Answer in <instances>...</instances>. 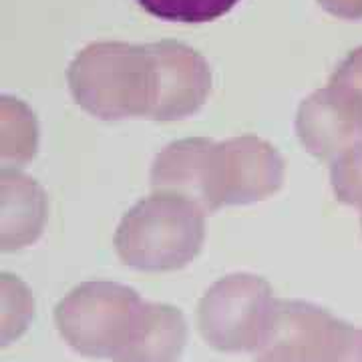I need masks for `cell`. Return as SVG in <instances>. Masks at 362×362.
Segmentation results:
<instances>
[{"label":"cell","instance_id":"obj_1","mask_svg":"<svg viewBox=\"0 0 362 362\" xmlns=\"http://www.w3.org/2000/svg\"><path fill=\"white\" fill-rule=\"evenodd\" d=\"M69 87L75 101L99 119H151L157 97L151 45L93 42L69 66Z\"/></svg>","mask_w":362,"mask_h":362},{"label":"cell","instance_id":"obj_2","mask_svg":"<svg viewBox=\"0 0 362 362\" xmlns=\"http://www.w3.org/2000/svg\"><path fill=\"white\" fill-rule=\"evenodd\" d=\"M206 216L192 199L156 192L131 207L119 223L117 254L135 270H181L204 247Z\"/></svg>","mask_w":362,"mask_h":362},{"label":"cell","instance_id":"obj_3","mask_svg":"<svg viewBox=\"0 0 362 362\" xmlns=\"http://www.w3.org/2000/svg\"><path fill=\"white\" fill-rule=\"evenodd\" d=\"M284 183V159L270 143L244 135L228 141L199 137L192 199L206 214L274 195Z\"/></svg>","mask_w":362,"mask_h":362},{"label":"cell","instance_id":"obj_4","mask_svg":"<svg viewBox=\"0 0 362 362\" xmlns=\"http://www.w3.org/2000/svg\"><path fill=\"white\" fill-rule=\"evenodd\" d=\"M143 308L145 300L133 288L97 280L77 286L57 304L54 324L75 352L115 361L135 334Z\"/></svg>","mask_w":362,"mask_h":362},{"label":"cell","instance_id":"obj_5","mask_svg":"<svg viewBox=\"0 0 362 362\" xmlns=\"http://www.w3.org/2000/svg\"><path fill=\"white\" fill-rule=\"evenodd\" d=\"M254 362H362V328L310 302L278 300Z\"/></svg>","mask_w":362,"mask_h":362},{"label":"cell","instance_id":"obj_6","mask_svg":"<svg viewBox=\"0 0 362 362\" xmlns=\"http://www.w3.org/2000/svg\"><path fill=\"white\" fill-rule=\"evenodd\" d=\"M278 300L254 274H232L209 286L197 308L199 332L221 352H256L268 337Z\"/></svg>","mask_w":362,"mask_h":362},{"label":"cell","instance_id":"obj_7","mask_svg":"<svg viewBox=\"0 0 362 362\" xmlns=\"http://www.w3.org/2000/svg\"><path fill=\"white\" fill-rule=\"evenodd\" d=\"M157 69V97L151 119L177 121L197 113L211 90V69L187 45L175 40L151 42Z\"/></svg>","mask_w":362,"mask_h":362},{"label":"cell","instance_id":"obj_8","mask_svg":"<svg viewBox=\"0 0 362 362\" xmlns=\"http://www.w3.org/2000/svg\"><path fill=\"white\" fill-rule=\"evenodd\" d=\"M296 133L308 153L324 161H337L362 143V113L326 85L300 105Z\"/></svg>","mask_w":362,"mask_h":362},{"label":"cell","instance_id":"obj_9","mask_svg":"<svg viewBox=\"0 0 362 362\" xmlns=\"http://www.w3.org/2000/svg\"><path fill=\"white\" fill-rule=\"evenodd\" d=\"M47 195L39 183L16 169L0 171V247L30 246L45 228Z\"/></svg>","mask_w":362,"mask_h":362},{"label":"cell","instance_id":"obj_10","mask_svg":"<svg viewBox=\"0 0 362 362\" xmlns=\"http://www.w3.org/2000/svg\"><path fill=\"white\" fill-rule=\"evenodd\" d=\"M187 344V322L180 308L145 302L129 344L113 362H177Z\"/></svg>","mask_w":362,"mask_h":362},{"label":"cell","instance_id":"obj_11","mask_svg":"<svg viewBox=\"0 0 362 362\" xmlns=\"http://www.w3.org/2000/svg\"><path fill=\"white\" fill-rule=\"evenodd\" d=\"M0 115L14 129L2 127V161H13L16 165L28 161L37 151V121L35 115L21 101L2 97Z\"/></svg>","mask_w":362,"mask_h":362},{"label":"cell","instance_id":"obj_12","mask_svg":"<svg viewBox=\"0 0 362 362\" xmlns=\"http://www.w3.org/2000/svg\"><path fill=\"white\" fill-rule=\"evenodd\" d=\"M35 318V300L18 278L4 274L0 280V344L18 338Z\"/></svg>","mask_w":362,"mask_h":362},{"label":"cell","instance_id":"obj_13","mask_svg":"<svg viewBox=\"0 0 362 362\" xmlns=\"http://www.w3.org/2000/svg\"><path fill=\"white\" fill-rule=\"evenodd\" d=\"M145 13L171 23H209L232 11L240 0H135Z\"/></svg>","mask_w":362,"mask_h":362},{"label":"cell","instance_id":"obj_14","mask_svg":"<svg viewBox=\"0 0 362 362\" xmlns=\"http://www.w3.org/2000/svg\"><path fill=\"white\" fill-rule=\"evenodd\" d=\"M330 181L338 202L362 209V143L332 161Z\"/></svg>","mask_w":362,"mask_h":362},{"label":"cell","instance_id":"obj_15","mask_svg":"<svg viewBox=\"0 0 362 362\" xmlns=\"http://www.w3.org/2000/svg\"><path fill=\"white\" fill-rule=\"evenodd\" d=\"M328 87L362 113V47L349 52V57L334 69Z\"/></svg>","mask_w":362,"mask_h":362},{"label":"cell","instance_id":"obj_16","mask_svg":"<svg viewBox=\"0 0 362 362\" xmlns=\"http://www.w3.org/2000/svg\"><path fill=\"white\" fill-rule=\"evenodd\" d=\"M324 11L344 21H362V0H318Z\"/></svg>","mask_w":362,"mask_h":362},{"label":"cell","instance_id":"obj_17","mask_svg":"<svg viewBox=\"0 0 362 362\" xmlns=\"http://www.w3.org/2000/svg\"><path fill=\"white\" fill-rule=\"evenodd\" d=\"M361 214H362V209H361Z\"/></svg>","mask_w":362,"mask_h":362}]
</instances>
